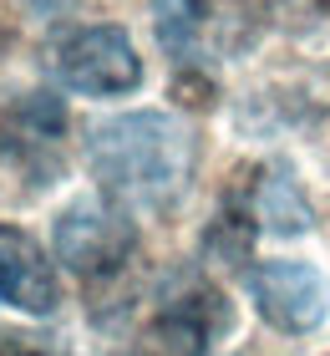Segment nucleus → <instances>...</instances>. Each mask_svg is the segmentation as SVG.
<instances>
[{"mask_svg":"<svg viewBox=\"0 0 330 356\" xmlns=\"http://www.w3.org/2000/svg\"><path fill=\"white\" fill-rule=\"evenodd\" d=\"M87 163L112 204L138 209V214H163L183 199L193 178L198 138L173 112H122V118L92 127Z\"/></svg>","mask_w":330,"mask_h":356,"instance_id":"obj_1","label":"nucleus"},{"mask_svg":"<svg viewBox=\"0 0 330 356\" xmlns=\"http://www.w3.org/2000/svg\"><path fill=\"white\" fill-rule=\"evenodd\" d=\"M51 72L81 97H127L142 87V56L122 26H76L51 46Z\"/></svg>","mask_w":330,"mask_h":356,"instance_id":"obj_2","label":"nucleus"},{"mask_svg":"<svg viewBox=\"0 0 330 356\" xmlns=\"http://www.w3.org/2000/svg\"><path fill=\"white\" fill-rule=\"evenodd\" d=\"M56 260L81 275V280H102V275H117L132 250H138V224L127 219L122 204L107 199H76L56 214Z\"/></svg>","mask_w":330,"mask_h":356,"instance_id":"obj_3","label":"nucleus"},{"mask_svg":"<svg viewBox=\"0 0 330 356\" xmlns=\"http://www.w3.org/2000/svg\"><path fill=\"white\" fill-rule=\"evenodd\" d=\"M0 158L31 188L56 184L66 168V102L56 92H26L0 112Z\"/></svg>","mask_w":330,"mask_h":356,"instance_id":"obj_4","label":"nucleus"},{"mask_svg":"<svg viewBox=\"0 0 330 356\" xmlns=\"http://www.w3.org/2000/svg\"><path fill=\"white\" fill-rule=\"evenodd\" d=\"M249 296L254 311L285 336H305L330 316L325 280L305 260H264L259 270H249Z\"/></svg>","mask_w":330,"mask_h":356,"instance_id":"obj_5","label":"nucleus"},{"mask_svg":"<svg viewBox=\"0 0 330 356\" xmlns=\"http://www.w3.org/2000/svg\"><path fill=\"white\" fill-rule=\"evenodd\" d=\"M0 305L21 316H51L61 305V280L51 254L15 224H0Z\"/></svg>","mask_w":330,"mask_h":356,"instance_id":"obj_6","label":"nucleus"},{"mask_svg":"<svg viewBox=\"0 0 330 356\" xmlns=\"http://www.w3.org/2000/svg\"><path fill=\"white\" fill-rule=\"evenodd\" d=\"M249 219L259 224V229L270 234H310L315 229V209H310L300 178H295L285 163H270L259 168L254 188H249Z\"/></svg>","mask_w":330,"mask_h":356,"instance_id":"obj_7","label":"nucleus"},{"mask_svg":"<svg viewBox=\"0 0 330 356\" xmlns=\"http://www.w3.org/2000/svg\"><path fill=\"white\" fill-rule=\"evenodd\" d=\"M204 21H208V6H204V0H153L158 46H163L173 61H188V56H193Z\"/></svg>","mask_w":330,"mask_h":356,"instance_id":"obj_8","label":"nucleus"},{"mask_svg":"<svg viewBox=\"0 0 330 356\" xmlns=\"http://www.w3.org/2000/svg\"><path fill=\"white\" fill-rule=\"evenodd\" d=\"M249 245H254V219H244V214H219V224L208 229V254L213 260H224V265H244L249 260Z\"/></svg>","mask_w":330,"mask_h":356,"instance_id":"obj_9","label":"nucleus"},{"mask_svg":"<svg viewBox=\"0 0 330 356\" xmlns=\"http://www.w3.org/2000/svg\"><path fill=\"white\" fill-rule=\"evenodd\" d=\"M173 97H183L188 107H208V76H178Z\"/></svg>","mask_w":330,"mask_h":356,"instance_id":"obj_10","label":"nucleus"},{"mask_svg":"<svg viewBox=\"0 0 330 356\" xmlns=\"http://www.w3.org/2000/svg\"><path fill=\"white\" fill-rule=\"evenodd\" d=\"M290 10H300V15H330V0H290Z\"/></svg>","mask_w":330,"mask_h":356,"instance_id":"obj_11","label":"nucleus"},{"mask_svg":"<svg viewBox=\"0 0 330 356\" xmlns=\"http://www.w3.org/2000/svg\"><path fill=\"white\" fill-rule=\"evenodd\" d=\"M0 356H36V351H26V346H0Z\"/></svg>","mask_w":330,"mask_h":356,"instance_id":"obj_12","label":"nucleus"}]
</instances>
